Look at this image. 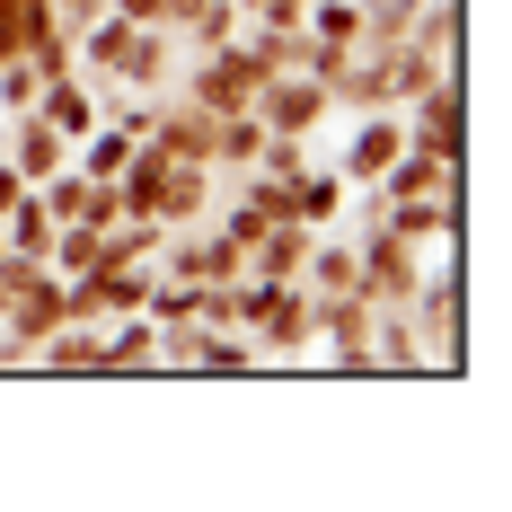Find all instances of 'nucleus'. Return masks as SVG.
Instances as JSON below:
<instances>
[{"label":"nucleus","instance_id":"obj_23","mask_svg":"<svg viewBox=\"0 0 512 512\" xmlns=\"http://www.w3.org/2000/svg\"><path fill=\"white\" fill-rule=\"evenodd\" d=\"M115 18H133V27H159V0H106Z\"/></svg>","mask_w":512,"mask_h":512},{"label":"nucleus","instance_id":"obj_6","mask_svg":"<svg viewBox=\"0 0 512 512\" xmlns=\"http://www.w3.org/2000/svg\"><path fill=\"white\" fill-rule=\"evenodd\" d=\"M336 115V98H327V80H309V71H274L265 89H256V124L265 133H318Z\"/></svg>","mask_w":512,"mask_h":512},{"label":"nucleus","instance_id":"obj_11","mask_svg":"<svg viewBox=\"0 0 512 512\" xmlns=\"http://www.w3.org/2000/svg\"><path fill=\"white\" fill-rule=\"evenodd\" d=\"M301 292H362V256L354 239H336V230H318L301 256Z\"/></svg>","mask_w":512,"mask_h":512},{"label":"nucleus","instance_id":"obj_15","mask_svg":"<svg viewBox=\"0 0 512 512\" xmlns=\"http://www.w3.org/2000/svg\"><path fill=\"white\" fill-rule=\"evenodd\" d=\"M36 362H45V371H106V327H89V318H62L45 345H36Z\"/></svg>","mask_w":512,"mask_h":512},{"label":"nucleus","instance_id":"obj_12","mask_svg":"<svg viewBox=\"0 0 512 512\" xmlns=\"http://www.w3.org/2000/svg\"><path fill=\"white\" fill-rule=\"evenodd\" d=\"M309 221H265L256 230V248H248V274H274V283H301V256H309Z\"/></svg>","mask_w":512,"mask_h":512},{"label":"nucleus","instance_id":"obj_5","mask_svg":"<svg viewBox=\"0 0 512 512\" xmlns=\"http://www.w3.org/2000/svg\"><path fill=\"white\" fill-rule=\"evenodd\" d=\"M398 115H407V151L468 159V89H460V71H451V80H433L424 98H407Z\"/></svg>","mask_w":512,"mask_h":512},{"label":"nucleus","instance_id":"obj_25","mask_svg":"<svg viewBox=\"0 0 512 512\" xmlns=\"http://www.w3.org/2000/svg\"><path fill=\"white\" fill-rule=\"evenodd\" d=\"M0 124H9V115H0Z\"/></svg>","mask_w":512,"mask_h":512},{"label":"nucleus","instance_id":"obj_8","mask_svg":"<svg viewBox=\"0 0 512 512\" xmlns=\"http://www.w3.org/2000/svg\"><path fill=\"white\" fill-rule=\"evenodd\" d=\"M0 159H9V168H18L27 186H45L53 168H71V142L53 133L36 106H27V115H9V124H0Z\"/></svg>","mask_w":512,"mask_h":512},{"label":"nucleus","instance_id":"obj_17","mask_svg":"<svg viewBox=\"0 0 512 512\" xmlns=\"http://www.w3.org/2000/svg\"><path fill=\"white\" fill-rule=\"evenodd\" d=\"M256 151H265L256 106H239V115H221V124H212V177H239V168H256Z\"/></svg>","mask_w":512,"mask_h":512},{"label":"nucleus","instance_id":"obj_1","mask_svg":"<svg viewBox=\"0 0 512 512\" xmlns=\"http://www.w3.org/2000/svg\"><path fill=\"white\" fill-rule=\"evenodd\" d=\"M407 318H415V336H424V354H433V371H460V354H468V292H460V256H451V239H442V265L415 283Z\"/></svg>","mask_w":512,"mask_h":512},{"label":"nucleus","instance_id":"obj_9","mask_svg":"<svg viewBox=\"0 0 512 512\" xmlns=\"http://www.w3.org/2000/svg\"><path fill=\"white\" fill-rule=\"evenodd\" d=\"M115 89H177V36L168 27H133L124 36V62H115Z\"/></svg>","mask_w":512,"mask_h":512},{"label":"nucleus","instance_id":"obj_14","mask_svg":"<svg viewBox=\"0 0 512 512\" xmlns=\"http://www.w3.org/2000/svg\"><path fill=\"white\" fill-rule=\"evenodd\" d=\"M371 371H433V354H424L407 309H380L371 318Z\"/></svg>","mask_w":512,"mask_h":512},{"label":"nucleus","instance_id":"obj_3","mask_svg":"<svg viewBox=\"0 0 512 512\" xmlns=\"http://www.w3.org/2000/svg\"><path fill=\"white\" fill-rule=\"evenodd\" d=\"M354 256H362V292H371L380 309L415 301V283H424V248H415V239H398L389 221H371V230L354 239Z\"/></svg>","mask_w":512,"mask_h":512},{"label":"nucleus","instance_id":"obj_18","mask_svg":"<svg viewBox=\"0 0 512 512\" xmlns=\"http://www.w3.org/2000/svg\"><path fill=\"white\" fill-rule=\"evenodd\" d=\"M0 248H18V256H45V248H53V212H45V195H36V186L0 212Z\"/></svg>","mask_w":512,"mask_h":512},{"label":"nucleus","instance_id":"obj_16","mask_svg":"<svg viewBox=\"0 0 512 512\" xmlns=\"http://www.w3.org/2000/svg\"><path fill=\"white\" fill-rule=\"evenodd\" d=\"M106 371H159V327L142 318V309L106 318Z\"/></svg>","mask_w":512,"mask_h":512},{"label":"nucleus","instance_id":"obj_20","mask_svg":"<svg viewBox=\"0 0 512 512\" xmlns=\"http://www.w3.org/2000/svg\"><path fill=\"white\" fill-rule=\"evenodd\" d=\"M362 9V45H380V36H407L415 18H424V0H354Z\"/></svg>","mask_w":512,"mask_h":512},{"label":"nucleus","instance_id":"obj_7","mask_svg":"<svg viewBox=\"0 0 512 512\" xmlns=\"http://www.w3.org/2000/svg\"><path fill=\"white\" fill-rule=\"evenodd\" d=\"M398 151H407V115L398 106H371V115H354V142L336 151V177L345 186H380V168Z\"/></svg>","mask_w":512,"mask_h":512},{"label":"nucleus","instance_id":"obj_22","mask_svg":"<svg viewBox=\"0 0 512 512\" xmlns=\"http://www.w3.org/2000/svg\"><path fill=\"white\" fill-rule=\"evenodd\" d=\"M62 9V27H89V18H106V0H53Z\"/></svg>","mask_w":512,"mask_h":512},{"label":"nucleus","instance_id":"obj_21","mask_svg":"<svg viewBox=\"0 0 512 512\" xmlns=\"http://www.w3.org/2000/svg\"><path fill=\"white\" fill-rule=\"evenodd\" d=\"M36 89H45V71H36L27 53H9V62H0V115H27Z\"/></svg>","mask_w":512,"mask_h":512},{"label":"nucleus","instance_id":"obj_10","mask_svg":"<svg viewBox=\"0 0 512 512\" xmlns=\"http://www.w3.org/2000/svg\"><path fill=\"white\" fill-rule=\"evenodd\" d=\"M407 195H460V159L398 151L389 168H380V204H407Z\"/></svg>","mask_w":512,"mask_h":512},{"label":"nucleus","instance_id":"obj_24","mask_svg":"<svg viewBox=\"0 0 512 512\" xmlns=\"http://www.w3.org/2000/svg\"><path fill=\"white\" fill-rule=\"evenodd\" d=\"M18 195H27V177H18V168H9V159H0V212L18 204Z\"/></svg>","mask_w":512,"mask_h":512},{"label":"nucleus","instance_id":"obj_4","mask_svg":"<svg viewBox=\"0 0 512 512\" xmlns=\"http://www.w3.org/2000/svg\"><path fill=\"white\" fill-rule=\"evenodd\" d=\"M371 318H380L371 292H309V327L336 371H371Z\"/></svg>","mask_w":512,"mask_h":512},{"label":"nucleus","instance_id":"obj_19","mask_svg":"<svg viewBox=\"0 0 512 512\" xmlns=\"http://www.w3.org/2000/svg\"><path fill=\"white\" fill-rule=\"evenodd\" d=\"M239 27H248V9H239V0H204V9L177 27V45H186V53H212V45H230Z\"/></svg>","mask_w":512,"mask_h":512},{"label":"nucleus","instance_id":"obj_13","mask_svg":"<svg viewBox=\"0 0 512 512\" xmlns=\"http://www.w3.org/2000/svg\"><path fill=\"white\" fill-rule=\"evenodd\" d=\"M345 195H354V186H345L336 168H318V159H309L301 177H292V221H309V230H336V221H345Z\"/></svg>","mask_w":512,"mask_h":512},{"label":"nucleus","instance_id":"obj_2","mask_svg":"<svg viewBox=\"0 0 512 512\" xmlns=\"http://www.w3.org/2000/svg\"><path fill=\"white\" fill-rule=\"evenodd\" d=\"M256 89H265V71L239 36L212 53H186V71H177V98H195L204 115H239V106H256Z\"/></svg>","mask_w":512,"mask_h":512}]
</instances>
